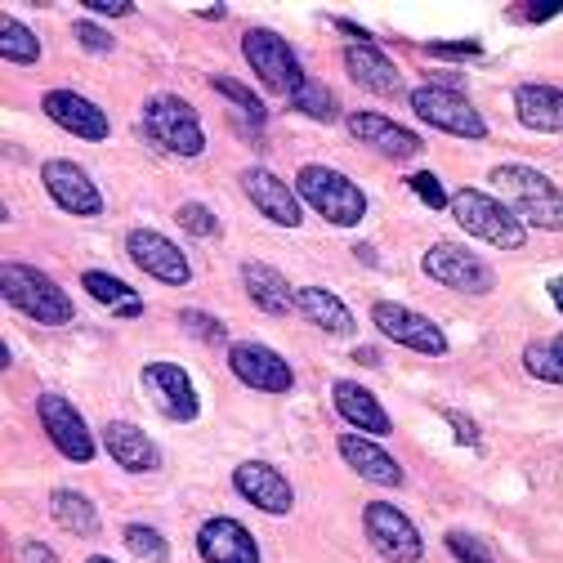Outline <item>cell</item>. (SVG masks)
Segmentation results:
<instances>
[{
	"label": "cell",
	"mask_w": 563,
	"mask_h": 563,
	"mask_svg": "<svg viewBox=\"0 0 563 563\" xmlns=\"http://www.w3.org/2000/svg\"><path fill=\"white\" fill-rule=\"evenodd\" d=\"M492 188L506 192L510 210L515 216H523L528 224L545 229V233H563V192L532 166H497L492 170Z\"/></svg>",
	"instance_id": "obj_1"
},
{
	"label": "cell",
	"mask_w": 563,
	"mask_h": 563,
	"mask_svg": "<svg viewBox=\"0 0 563 563\" xmlns=\"http://www.w3.org/2000/svg\"><path fill=\"white\" fill-rule=\"evenodd\" d=\"M0 291H5V305L27 313L32 322L41 327H63L73 322V300H67V291L58 287L54 277H45L41 268L32 264H5L0 268Z\"/></svg>",
	"instance_id": "obj_2"
},
{
	"label": "cell",
	"mask_w": 563,
	"mask_h": 563,
	"mask_svg": "<svg viewBox=\"0 0 563 563\" xmlns=\"http://www.w3.org/2000/svg\"><path fill=\"white\" fill-rule=\"evenodd\" d=\"M452 216H456V224L470 238H483V242L501 246V251H519L523 246V220L515 216L506 201L483 197L478 188H461L452 197Z\"/></svg>",
	"instance_id": "obj_3"
},
{
	"label": "cell",
	"mask_w": 563,
	"mask_h": 563,
	"mask_svg": "<svg viewBox=\"0 0 563 563\" xmlns=\"http://www.w3.org/2000/svg\"><path fill=\"white\" fill-rule=\"evenodd\" d=\"M300 197L318 210L327 224L354 229L367 216V197L358 184H349L340 170L331 166H300Z\"/></svg>",
	"instance_id": "obj_4"
},
{
	"label": "cell",
	"mask_w": 563,
	"mask_h": 563,
	"mask_svg": "<svg viewBox=\"0 0 563 563\" xmlns=\"http://www.w3.org/2000/svg\"><path fill=\"white\" fill-rule=\"evenodd\" d=\"M242 54H246V63L255 67V77L273 90V95H296L309 77H305V67H300V58H296V49L282 41L277 32H268V27H251L246 36H242Z\"/></svg>",
	"instance_id": "obj_5"
},
{
	"label": "cell",
	"mask_w": 563,
	"mask_h": 563,
	"mask_svg": "<svg viewBox=\"0 0 563 563\" xmlns=\"http://www.w3.org/2000/svg\"><path fill=\"white\" fill-rule=\"evenodd\" d=\"M144 125H148V134L157 139L162 148H170L179 157H201V148H206L201 121H197V112L179 95H148Z\"/></svg>",
	"instance_id": "obj_6"
},
{
	"label": "cell",
	"mask_w": 563,
	"mask_h": 563,
	"mask_svg": "<svg viewBox=\"0 0 563 563\" xmlns=\"http://www.w3.org/2000/svg\"><path fill=\"white\" fill-rule=\"evenodd\" d=\"M407 99H411L416 117L426 121V125H434V130H448V134H456V139H483V134H487L483 112H478L465 95H456V90L420 86V90H411Z\"/></svg>",
	"instance_id": "obj_7"
},
{
	"label": "cell",
	"mask_w": 563,
	"mask_h": 563,
	"mask_svg": "<svg viewBox=\"0 0 563 563\" xmlns=\"http://www.w3.org/2000/svg\"><path fill=\"white\" fill-rule=\"evenodd\" d=\"M363 523H367L372 545H376L389 563H420V559H426V541H420L416 523H411L398 506L372 501V506L363 510Z\"/></svg>",
	"instance_id": "obj_8"
},
{
	"label": "cell",
	"mask_w": 563,
	"mask_h": 563,
	"mask_svg": "<svg viewBox=\"0 0 563 563\" xmlns=\"http://www.w3.org/2000/svg\"><path fill=\"white\" fill-rule=\"evenodd\" d=\"M426 273L434 282H443V287H452V291H465V296H483V291H492V282H497V277H492V268L474 251H465L456 242L430 246L426 251Z\"/></svg>",
	"instance_id": "obj_9"
},
{
	"label": "cell",
	"mask_w": 563,
	"mask_h": 563,
	"mask_svg": "<svg viewBox=\"0 0 563 563\" xmlns=\"http://www.w3.org/2000/svg\"><path fill=\"white\" fill-rule=\"evenodd\" d=\"M36 411H41V426L45 434L54 439V448L67 456V461H90L95 456V434L86 426V416L67 402L63 394H41L36 398Z\"/></svg>",
	"instance_id": "obj_10"
},
{
	"label": "cell",
	"mask_w": 563,
	"mask_h": 563,
	"mask_svg": "<svg viewBox=\"0 0 563 563\" xmlns=\"http://www.w3.org/2000/svg\"><path fill=\"white\" fill-rule=\"evenodd\" d=\"M344 125H349V134H354L363 148H372V153H380L389 162H411V157H420V148H426V139L402 130L398 121H389L380 112H349Z\"/></svg>",
	"instance_id": "obj_11"
},
{
	"label": "cell",
	"mask_w": 563,
	"mask_h": 563,
	"mask_svg": "<svg viewBox=\"0 0 563 563\" xmlns=\"http://www.w3.org/2000/svg\"><path fill=\"white\" fill-rule=\"evenodd\" d=\"M372 318H376V327H380L394 344H407V349H416V354H426V358L448 354V335H443L430 318H420V313H411V309H402V305H394V300H380V305L372 309Z\"/></svg>",
	"instance_id": "obj_12"
},
{
	"label": "cell",
	"mask_w": 563,
	"mask_h": 563,
	"mask_svg": "<svg viewBox=\"0 0 563 563\" xmlns=\"http://www.w3.org/2000/svg\"><path fill=\"white\" fill-rule=\"evenodd\" d=\"M125 251H130V260H134L139 268H144L148 277H157V282H166V287H184V282L192 277L184 251H179L175 242H166L162 233H153V229L125 233Z\"/></svg>",
	"instance_id": "obj_13"
},
{
	"label": "cell",
	"mask_w": 563,
	"mask_h": 563,
	"mask_svg": "<svg viewBox=\"0 0 563 563\" xmlns=\"http://www.w3.org/2000/svg\"><path fill=\"white\" fill-rule=\"evenodd\" d=\"M41 179H45L49 197L67 210V216H99V210H103V197H99L95 179H90L77 162L54 157V162H45V166H41Z\"/></svg>",
	"instance_id": "obj_14"
},
{
	"label": "cell",
	"mask_w": 563,
	"mask_h": 563,
	"mask_svg": "<svg viewBox=\"0 0 563 563\" xmlns=\"http://www.w3.org/2000/svg\"><path fill=\"white\" fill-rule=\"evenodd\" d=\"M229 367H233V376H238L242 385H251V389H260V394H287L291 380H296L291 367L282 363L273 349H264V344H255V340L229 349Z\"/></svg>",
	"instance_id": "obj_15"
},
{
	"label": "cell",
	"mask_w": 563,
	"mask_h": 563,
	"mask_svg": "<svg viewBox=\"0 0 563 563\" xmlns=\"http://www.w3.org/2000/svg\"><path fill=\"white\" fill-rule=\"evenodd\" d=\"M144 385H148L153 402L162 407V416L197 420V385L179 363H148L144 367Z\"/></svg>",
	"instance_id": "obj_16"
},
{
	"label": "cell",
	"mask_w": 563,
	"mask_h": 563,
	"mask_svg": "<svg viewBox=\"0 0 563 563\" xmlns=\"http://www.w3.org/2000/svg\"><path fill=\"white\" fill-rule=\"evenodd\" d=\"M233 487L242 492V497H246L255 510H264V515H287L291 501H296L291 483L282 478L273 465H264V461H246V465H238V470H233Z\"/></svg>",
	"instance_id": "obj_17"
},
{
	"label": "cell",
	"mask_w": 563,
	"mask_h": 563,
	"mask_svg": "<svg viewBox=\"0 0 563 563\" xmlns=\"http://www.w3.org/2000/svg\"><path fill=\"white\" fill-rule=\"evenodd\" d=\"M197 550L206 563H260V545L238 519H206L197 532Z\"/></svg>",
	"instance_id": "obj_18"
},
{
	"label": "cell",
	"mask_w": 563,
	"mask_h": 563,
	"mask_svg": "<svg viewBox=\"0 0 563 563\" xmlns=\"http://www.w3.org/2000/svg\"><path fill=\"white\" fill-rule=\"evenodd\" d=\"M41 108H45V117H49L54 125H63L67 134L90 139V144L108 139V117H103L90 99H81V95H73V90H49V95L41 99Z\"/></svg>",
	"instance_id": "obj_19"
},
{
	"label": "cell",
	"mask_w": 563,
	"mask_h": 563,
	"mask_svg": "<svg viewBox=\"0 0 563 563\" xmlns=\"http://www.w3.org/2000/svg\"><path fill=\"white\" fill-rule=\"evenodd\" d=\"M242 192L255 201V210H260V216H268L273 224H282V229H296V224H300V201H296V192L282 184L277 175H268L264 166H251V170L242 175Z\"/></svg>",
	"instance_id": "obj_20"
},
{
	"label": "cell",
	"mask_w": 563,
	"mask_h": 563,
	"mask_svg": "<svg viewBox=\"0 0 563 563\" xmlns=\"http://www.w3.org/2000/svg\"><path fill=\"white\" fill-rule=\"evenodd\" d=\"M335 452H340L349 465H354L367 483H376V487H402V470H398V461H394L385 448H376L372 439H363V434H340Z\"/></svg>",
	"instance_id": "obj_21"
},
{
	"label": "cell",
	"mask_w": 563,
	"mask_h": 563,
	"mask_svg": "<svg viewBox=\"0 0 563 563\" xmlns=\"http://www.w3.org/2000/svg\"><path fill=\"white\" fill-rule=\"evenodd\" d=\"M103 448L112 452V461L121 470H134V474H148L162 465V452L157 443L139 430V426H125V420H112V426L103 430Z\"/></svg>",
	"instance_id": "obj_22"
},
{
	"label": "cell",
	"mask_w": 563,
	"mask_h": 563,
	"mask_svg": "<svg viewBox=\"0 0 563 563\" xmlns=\"http://www.w3.org/2000/svg\"><path fill=\"white\" fill-rule=\"evenodd\" d=\"M344 73L354 77L363 90H372V95H398L402 90V81H398V67L385 58V49H376V45H349L344 49Z\"/></svg>",
	"instance_id": "obj_23"
},
{
	"label": "cell",
	"mask_w": 563,
	"mask_h": 563,
	"mask_svg": "<svg viewBox=\"0 0 563 563\" xmlns=\"http://www.w3.org/2000/svg\"><path fill=\"white\" fill-rule=\"evenodd\" d=\"M331 398H335V411L349 420L354 430H367V434H389V416H385V407L358 385V380H335V389H331Z\"/></svg>",
	"instance_id": "obj_24"
},
{
	"label": "cell",
	"mask_w": 563,
	"mask_h": 563,
	"mask_svg": "<svg viewBox=\"0 0 563 563\" xmlns=\"http://www.w3.org/2000/svg\"><path fill=\"white\" fill-rule=\"evenodd\" d=\"M515 112L528 130L537 134H554L563 130V90L554 86H519L515 90Z\"/></svg>",
	"instance_id": "obj_25"
},
{
	"label": "cell",
	"mask_w": 563,
	"mask_h": 563,
	"mask_svg": "<svg viewBox=\"0 0 563 563\" xmlns=\"http://www.w3.org/2000/svg\"><path fill=\"white\" fill-rule=\"evenodd\" d=\"M296 305L305 309V318L309 322H318L327 335H354V313L344 309V300L340 296H331V291H322V287H305L300 296H296Z\"/></svg>",
	"instance_id": "obj_26"
},
{
	"label": "cell",
	"mask_w": 563,
	"mask_h": 563,
	"mask_svg": "<svg viewBox=\"0 0 563 563\" xmlns=\"http://www.w3.org/2000/svg\"><path fill=\"white\" fill-rule=\"evenodd\" d=\"M242 282H246V296L264 309V313H291V291L282 273H273L268 264H242Z\"/></svg>",
	"instance_id": "obj_27"
},
{
	"label": "cell",
	"mask_w": 563,
	"mask_h": 563,
	"mask_svg": "<svg viewBox=\"0 0 563 563\" xmlns=\"http://www.w3.org/2000/svg\"><path fill=\"white\" fill-rule=\"evenodd\" d=\"M81 287H86L99 305H108L112 313H121V318H139V313H144V300H139V291H130L121 277H112V273H103V268H86V273H81Z\"/></svg>",
	"instance_id": "obj_28"
},
{
	"label": "cell",
	"mask_w": 563,
	"mask_h": 563,
	"mask_svg": "<svg viewBox=\"0 0 563 563\" xmlns=\"http://www.w3.org/2000/svg\"><path fill=\"white\" fill-rule=\"evenodd\" d=\"M49 506H54V519L67 528V532H77V537H90V532H99V510L81 497V492H73V487H58L54 497H49Z\"/></svg>",
	"instance_id": "obj_29"
},
{
	"label": "cell",
	"mask_w": 563,
	"mask_h": 563,
	"mask_svg": "<svg viewBox=\"0 0 563 563\" xmlns=\"http://www.w3.org/2000/svg\"><path fill=\"white\" fill-rule=\"evenodd\" d=\"M523 367H528V376H537L545 385H563V335L528 344L523 349Z\"/></svg>",
	"instance_id": "obj_30"
},
{
	"label": "cell",
	"mask_w": 563,
	"mask_h": 563,
	"mask_svg": "<svg viewBox=\"0 0 563 563\" xmlns=\"http://www.w3.org/2000/svg\"><path fill=\"white\" fill-rule=\"evenodd\" d=\"M0 58H5V63H19V67H32V63L41 58V41H36L23 23L5 19V23H0Z\"/></svg>",
	"instance_id": "obj_31"
},
{
	"label": "cell",
	"mask_w": 563,
	"mask_h": 563,
	"mask_svg": "<svg viewBox=\"0 0 563 563\" xmlns=\"http://www.w3.org/2000/svg\"><path fill=\"white\" fill-rule=\"evenodd\" d=\"M210 86H216V90H220V95H224V99H229V103H233V108H238L246 121H255V125H260V121L268 117L264 99H260V95H251L242 81H233V77H210Z\"/></svg>",
	"instance_id": "obj_32"
},
{
	"label": "cell",
	"mask_w": 563,
	"mask_h": 563,
	"mask_svg": "<svg viewBox=\"0 0 563 563\" xmlns=\"http://www.w3.org/2000/svg\"><path fill=\"white\" fill-rule=\"evenodd\" d=\"M296 108H300L305 117H313V121H335V117H340L335 95H331L322 81H305V86L296 90Z\"/></svg>",
	"instance_id": "obj_33"
},
{
	"label": "cell",
	"mask_w": 563,
	"mask_h": 563,
	"mask_svg": "<svg viewBox=\"0 0 563 563\" xmlns=\"http://www.w3.org/2000/svg\"><path fill=\"white\" fill-rule=\"evenodd\" d=\"M125 545L139 554V559H148V563H157V559H166V537L157 532V528H148V523H125Z\"/></svg>",
	"instance_id": "obj_34"
},
{
	"label": "cell",
	"mask_w": 563,
	"mask_h": 563,
	"mask_svg": "<svg viewBox=\"0 0 563 563\" xmlns=\"http://www.w3.org/2000/svg\"><path fill=\"white\" fill-rule=\"evenodd\" d=\"M179 327H184L188 335L206 340V344H229V331H224V322H216V318H210V313H201V309H184V313H179Z\"/></svg>",
	"instance_id": "obj_35"
},
{
	"label": "cell",
	"mask_w": 563,
	"mask_h": 563,
	"mask_svg": "<svg viewBox=\"0 0 563 563\" xmlns=\"http://www.w3.org/2000/svg\"><path fill=\"white\" fill-rule=\"evenodd\" d=\"M179 224H184L188 233H197V238H220V233H224V229H220V220L210 216V210H206L201 201L179 206Z\"/></svg>",
	"instance_id": "obj_36"
},
{
	"label": "cell",
	"mask_w": 563,
	"mask_h": 563,
	"mask_svg": "<svg viewBox=\"0 0 563 563\" xmlns=\"http://www.w3.org/2000/svg\"><path fill=\"white\" fill-rule=\"evenodd\" d=\"M448 550L461 559V563H492V545L470 537V532H448Z\"/></svg>",
	"instance_id": "obj_37"
},
{
	"label": "cell",
	"mask_w": 563,
	"mask_h": 563,
	"mask_svg": "<svg viewBox=\"0 0 563 563\" xmlns=\"http://www.w3.org/2000/svg\"><path fill=\"white\" fill-rule=\"evenodd\" d=\"M407 184H411V192H420V201H426L430 210H443V206H452V201H448V192H443V184H439L430 170H416Z\"/></svg>",
	"instance_id": "obj_38"
},
{
	"label": "cell",
	"mask_w": 563,
	"mask_h": 563,
	"mask_svg": "<svg viewBox=\"0 0 563 563\" xmlns=\"http://www.w3.org/2000/svg\"><path fill=\"white\" fill-rule=\"evenodd\" d=\"M77 41H81L86 49H95V54H112V49H117V41H112L99 23H90V19H86V23H77Z\"/></svg>",
	"instance_id": "obj_39"
},
{
	"label": "cell",
	"mask_w": 563,
	"mask_h": 563,
	"mask_svg": "<svg viewBox=\"0 0 563 563\" xmlns=\"http://www.w3.org/2000/svg\"><path fill=\"white\" fill-rule=\"evenodd\" d=\"M90 14H103V19H125L134 14L130 0H90Z\"/></svg>",
	"instance_id": "obj_40"
},
{
	"label": "cell",
	"mask_w": 563,
	"mask_h": 563,
	"mask_svg": "<svg viewBox=\"0 0 563 563\" xmlns=\"http://www.w3.org/2000/svg\"><path fill=\"white\" fill-rule=\"evenodd\" d=\"M528 23H541V19H554V14H563V0H541V5H523L519 10Z\"/></svg>",
	"instance_id": "obj_41"
},
{
	"label": "cell",
	"mask_w": 563,
	"mask_h": 563,
	"mask_svg": "<svg viewBox=\"0 0 563 563\" xmlns=\"http://www.w3.org/2000/svg\"><path fill=\"white\" fill-rule=\"evenodd\" d=\"M448 420H452V430H456L461 443H478V430L470 426V416H465V411H448Z\"/></svg>",
	"instance_id": "obj_42"
},
{
	"label": "cell",
	"mask_w": 563,
	"mask_h": 563,
	"mask_svg": "<svg viewBox=\"0 0 563 563\" xmlns=\"http://www.w3.org/2000/svg\"><path fill=\"white\" fill-rule=\"evenodd\" d=\"M19 554H23V563H54V554H49V550H45L41 541H27V545H23Z\"/></svg>",
	"instance_id": "obj_43"
},
{
	"label": "cell",
	"mask_w": 563,
	"mask_h": 563,
	"mask_svg": "<svg viewBox=\"0 0 563 563\" xmlns=\"http://www.w3.org/2000/svg\"><path fill=\"white\" fill-rule=\"evenodd\" d=\"M430 54H483L474 41H456V45H430Z\"/></svg>",
	"instance_id": "obj_44"
},
{
	"label": "cell",
	"mask_w": 563,
	"mask_h": 563,
	"mask_svg": "<svg viewBox=\"0 0 563 563\" xmlns=\"http://www.w3.org/2000/svg\"><path fill=\"white\" fill-rule=\"evenodd\" d=\"M550 300H554V309L563 313V273H559V277H550Z\"/></svg>",
	"instance_id": "obj_45"
},
{
	"label": "cell",
	"mask_w": 563,
	"mask_h": 563,
	"mask_svg": "<svg viewBox=\"0 0 563 563\" xmlns=\"http://www.w3.org/2000/svg\"><path fill=\"white\" fill-rule=\"evenodd\" d=\"M201 19H224V5H206V10H197Z\"/></svg>",
	"instance_id": "obj_46"
},
{
	"label": "cell",
	"mask_w": 563,
	"mask_h": 563,
	"mask_svg": "<svg viewBox=\"0 0 563 563\" xmlns=\"http://www.w3.org/2000/svg\"><path fill=\"white\" fill-rule=\"evenodd\" d=\"M90 563H112V559H108V554H95V559H90Z\"/></svg>",
	"instance_id": "obj_47"
}]
</instances>
